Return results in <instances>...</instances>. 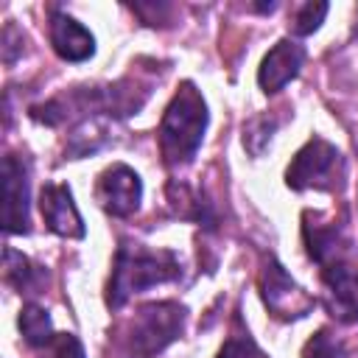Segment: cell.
<instances>
[{
  "mask_svg": "<svg viewBox=\"0 0 358 358\" xmlns=\"http://www.w3.org/2000/svg\"><path fill=\"white\" fill-rule=\"evenodd\" d=\"M179 274L182 263L171 249H145L140 243H123L115 255L106 302L109 308H120L131 294H140L159 282H171Z\"/></svg>",
  "mask_w": 358,
  "mask_h": 358,
  "instance_id": "cell-1",
  "label": "cell"
},
{
  "mask_svg": "<svg viewBox=\"0 0 358 358\" xmlns=\"http://www.w3.org/2000/svg\"><path fill=\"white\" fill-rule=\"evenodd\" d=\"M207 129V103L201 92L185 81L179 92L171 98L162 123H159V148L171 168H182L193 162Z\"/></svg>",
  "mask_w": 358,
  "mask_h": 358,
  "instance_id": "cell-2",
  "label": "cell"
},
{
  "mask_svg": "<svg viewBox=\"0 0 358 358\" xmlns=\"http://www.w3.org/2000/svg\"><path fill=\"white\" fill-rule=\"evenodd\" d=\"M185 324V308L176 302H151L143 305L131 324H129V352L134 358H154L157 352H162L179 333Z\"/></svg>",
  "mask_w": 358,
  "mask_h": 358,
  "instance_id": "cell-3",
  "label": "cell"
},
{
  "mask_svg": "<svg viewBox=\"0 0 358 358\" xmlns=\"http://www.w3.org/2000/svg\"><path fill=\"white\" fill-rule=\"evenodd\" d=\"M338 165H341V154L336 151V145H330L322 137H313L291 159V165L285 171V185L294 187V190L330 187L333 185V171Z\"/></svg>",
  "mask_w": 358,
  "mask_h": 358,
  "instance_id": "cell-4",
  "label": "cell"
},
{
  "mask_svg": "<svg viewBox=\"0 0 358 358\" xmlns=\"http://www.w3.org/2000/svg\"><path fill=\"white\" fill-rule=\"evenodd\" d=\"M260 296L277 319H302L310 313L313 299L288 277V271L268 257L260 271Z\"/></svg>",
  "mask_w": 358,
  "mask_h": 358,
  "instance_id": "cell-5",
  "label": "cell"
},
{
  "mask_svg": "<svg viewBox=\"0 0 358 358\" xmlns=\"http://www.w3.org/2000/svg\"><path fill=\"white\" fill-rule=\"evenodd\" d=\"M324 282V305L336 322L352 324L358 322V263L344 255L333 257L322 268Z\"/></svg>",
  "mask_w": 358,
  "mask_h": 358,
  "instance_id": "cell-6",
  "label": "cell"
},
{
  "mask_svg": "<svg viewBox=\"0 0 358 358\" xmlns=\"http://www.w3.org/2000/svg\"><path fill=\"white\" fill-rule=\"evenodd\" d=\"M95 196H98L101 207L109 215L126 218V215L137 213V207L143 201V182H140V176L129 165L117 162V165H112V168H106L101 173Z\"/></svg>",
  "mask_w": 358,
  "mask_h": 358,
  "instance_id": "cell-7",
  "label": "cell"
},
{
  "mask_svg": "<svg viewBox=\"0 0 358 358\" xmlns=\"http://www.w3.org/2000/svg\"><path fill=\"white\" fill-rule=\"evenodd\" d=\"M3 229L28 232V168L14 154L3 157Z\"/></svg>",
  "mask_w": 358,
  "mask_h": 358,
  "instance_id": "cell-8",
  "label": "cell"
},
{
  "mask_svg": "<svg viewBox=\"0 0 358 358\" xmlns=\"http://www.w3.org/2000/svg\"><path fill=\"white\" fill-rule=\"evenodd\" d=\"M305 64V48L294 39H280L260 62V70H257V84L263 92H280L288 81H294L299 76Z\"/></svg>",
  "mask_w": 358,
  "mask_h": 358,
  "instance_id": "cell-9",
  "label": "cell"
},
{
  "mask_svg": "<svg viewBox=\"0 0 358 358\" xmlns=\"http://www.w3.org/2000/svg\"><path fill=\"white\" fill-rule=\"evenodd\" d=\"M39 210L50 232L62 238H84V221L67 185H45L39 193Z\"/></svg>",
  "mask_w": 358,
  "mask_h": 358,
  "instance_id": "cell-10",
  "label": "cell"
},
{
  "mask_svg": "<svg viewBox=\"0 0 358 358\" xmlns=\"http://www.w3.org/2000/svg\"><path fill=\"white\" fill-rule=\"evenodd\" d=\"M50 45L64 62H87L95 53L92 34L64 11H53L50 17Z\"/></svg>",
  "mask_w": 358,
  "mask_h": 358,
  "instance_id": "cell-11",
  "label": "cell"
},
{
  "mask_svg": "<svg viewBox=\"0 0 358 358\" xmlns=\"http://www.w3.org/2000/svg\"><path fill=\"white\" fill-rule=\"evenodd\" d=\"M302 235H305V246H308L310 260H316L319 266H324V263H330L333 257L341 255V246H338V229H336L333 224H319L316 218L310 221V215H305Z\"/></svg>",
  "mask_w": 358,
  "mask_h": 358,
  "instance_id": "cell-12",
  "label": "cell"
},
{
  "mask_svg": "<svg viewBox=\"0 0 358 358\" xmlns=\"http://www.w3.org/2000/svg\"><path fill=\"white\" fill-rule=\"evenodd\" d=\"M20 333L25 338L28 347H48L53 338V324H50V313L42 305H25L20 310Z\"/></svg>",
  "mask_w": 358,
  "mask_h": 358,
  "instance_id": "cell-13",
  "label": "cell"
},
{
  "mask_svg": "<svg viewBox=\"0 0 358 358\" xmlns=\"http://www.w3.org/2000/svg\"><path fill=\"white\" fill-rule=\"evenodd\" d=\"M103 143H106V129H103V123H101V120H84L78 129H73L64 154H67L70 159H78V157H87V154L98 151Z\"/></svg>",
  "mask_w": 358,
  "mask_h": 358,
  "instance_id": "cell-14",
  "label": "cell"
},
{
  "mask_svg": "<svg viewBox=\"0 0 358 358\" xmlns=\"http://www.w3.org/2000/svg\"><path fill=\"white\" fill-rule=\"evenodd\" d=\"M3 277L17 291H28L34 285V280H36V268L31 266V260L22 252L6 246V252H3Z\"/></svg>",
  "mask_w": 358,
  "mask_h": 358,
  "instance_id": "cell-15",
  "label": "cell"
},
{
  "mask_svg": "<svg viewBox=\"0 0 358 358\" xmlns=\"http://www.w3.org/2000/svg\"><path fill=\"white\" fill-rule=\"evenodd\" d=\"M274 129H277V120L274 117H252L249 123H246V129H243V145L255 154V157H260L263 151H266V145L271 143V134H274Z\"/></svg>",
  "mask_w": 358,
  "mask_h": 358,
  "instance_id": "cell-16",
  "label": "cell"
},
{
  "mask_svg": "<svg viewBox=\"0 0 358 358\" xmlns=\"http://www.w3.org/2000/svg\"><path fill=\"white\" fill-rule=\"evenodd\" d=\"M324 14H327V3H305L296 17H294V34L296 36H308L313 34L322 22H324Z\"/></svg>",
  "mask_w": 358,
  "mask_h": 358,
  "instance_id": "cell-17",
  "label": "cell"
},
{
  "mask_svg": "<svg viewBox=\"0 0 358 358\" xmlns=\"http://www.w3.org/2000/svg\"><path fill=\"white\" fill-rule=\"evenodd\" d=\"M302 358H344L341 341H336L327 330H319L302 350Z\"/></svg>",
  "mask_w": 358,
  "mask_h": 358,
  "instance_id": "cell-18",
  "label": "cell"
},
{
  "mask_svg": "<svg viewBox=\"0 0 358 358\" xmlns=\"http://www.w3.org/2000/svg\"><path fill=\"white\" fill-rule=\"evenodd\" d=\"M45 350H48V358H84V347L73 333L53 336Z\"/></svg>",
  "mask_w": 358,
  "mask_h": 358,
  "instance_id": "cell-19",
  "label": "cell"
},
{
  "mask_svg": "<svg viewBox=\"0 0 358 358\" xmlns=\"http://www.w3.org/2000/svg\"><path fill=\"white\" fill-rule=\"evenodd\" d=\"M218 358H257L255 347L249 341H238V338H229L221 350H218Z\"/></svg>",
  "mask_w": 358,
  "mask_h": 358,
  "instance_id": "cell-20",
  "label": "cell"
}]
</instances>
